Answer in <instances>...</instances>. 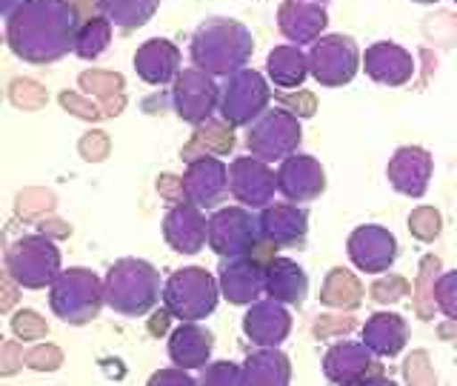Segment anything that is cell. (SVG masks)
I'll use <instances>...</instances> for the list:
<instances>
[{"mask_svg": "<svg viewBox=\"0 0 457 386\" xmlns=\"http://www.w3.org/2000/svg\"><path fill=\"white\" fill-rule=\"evenodd\" d=\"M204 383H240V366L237 364H228V361H220V364H206V372Z\"/></svg>", "mask_w": 457, "mask_h": 386, "instance_id": "obj_33", "label": "cell"}, {"mask_svg": "<svg viewBox=\"0 0 457 386\" xmlns=\"http://www.w3.org/2000/svg\"><path fill=\"white\" fill-rule=\"evenodd\" d=\"M271 104V89L266 78L254 69H240L226 75L220 86V118L228 129L252 126Z\"/></svg>", "mask_w": 457, "mask_h": 386, "instance_id": "obj_8", "label": "cell"}, {"mask_svg": "<svg viewBox=\"0 0 457 386\" xmlns=\"http://www.w3.org/2000/svg\"><path fill=\"white\" fill-rule=\"evenodd\" d=\"M411 229L414 235H418L420 240H432L437 232H440V218L435 209H420L418 214L411 218Z\"/></svg>", "mask_w": 457, "mask_h": 386, "instance_id": "obj_34", "label": "cell"}, {"mask_svg": "<svg viewBox=\"0 0 457 386\" xmlns=\"http://www.w3.org/2000/svg\"><path fill=\"white\" fill-rule=\"evenodd\" d=\"M266 295L280 304H303L309 295V278L303 266H297L289 257H271L266 264Z\"/></svg>", "mask_w": 457, "mask_h": 386, "instance_id": "obj_25", "label": "cell"}, {"mask_svg": "<svg viewBox=\"0 0 457 386\" xmlns=\"http://www.w3.org/2000/svg\"><path fill=\"white\" fill-rule=\"evenodd\" d=\"M371 349L361 347V343H337V347H332L326 352L323 357V372H326V378L328 381H337V383H357V381H363L366 375L363 372L369 369H375L378 364H371Z\"/></svg>", "mask_w": 457, "mask_h": 386, "instance_id": "obj_26", "label": "cell"}, {"mask_svg": "<svg viewBox=\"0 0 457 386\" xmlns=\"http://www.w3.org/2000/svg\"><path fill=\"white\" fill-rule=\"evenodd\" d=\"M137 78L149 86H166L178 80L180 71V49L166 38H152L135 52Z\"/></svg>", "mask_w": 457, "mask_h": 386, "instance_id": "obj_21", "label": "cell"}, {"mask_svg": "<svg viewBox=\"0 0 457 386\" xmlns=\"http://www.w3.org/2000/svg\"><path fill=\"white\" fill-rule=\"evenodd\" d=\"M278 23L280 32L289 38L295 46L303 43H314L326 29L328 18L323 4H312V0H286L278 9Z\"/></svg>", "mask_w": 457, "mask_h": 386, "instance_id": "obj_22", "label": "cell"}, {"mask_svg": "<svg viewBox=\"0 0 457 386\" xmlns=\"http://www.w3.org/2000/svg\"><path fill=\"white\" fill-rule=\"evenodd\" d=\"M6 272L23 290H43L61 275V252L46 235H26L9 247Z\"/></svg>", "mask_w": 457, "mask_h": 386, "instance_id": "obj_7", "label": "cell"}, {"mask_svg": "<svg viewBox=\"0 0 457 386\" xmlns=\"http://www.w3.org/2000/svg\"><path fill=\"white\" fill-rule=\"evenodd\" d=\"M183 197L200 209H218L228 192V166L212 155L192 157L180 180Z\"/></svg>", "mask_w": 457, "mask_h": 386, "instance_id": "obj_13", "label": "cell"}, {"mask_svg": "<svg viewBox=\"0 0 457 386\" xmlns=\"http://www.w3.org/2000/svg\"><path fill=\"white\" fill-rule=\"evenodd\" d=\"M437 304L449 318H457V269L437 281Z\"/></svg>", "mask_w": 457, "mask_h": 386, "instance_id": "obj_32", "label": "cell"}, {"mask_svg": "<svg viewBox=\"0 0 457 386\" xmlns=\"http://www.w3.org/2000/svg\"><path fill=\"white\" fill-rule=\"evenodd\" d=\"M266 75L280 89H297L309 75V55L300 52V46H275L269 52Z\"/></svg>", "mask_w": 457, "mask_h": 386, "instance_id": "obj_27", "label": "cell"}, {"mask_svg": "<svg viewBox=\"0 0 457 386\" xmlns=\"http://www.w3.org/2000/svg\"><path fill=\"white\" fill-rule=\"evenodd\" d=\"M220 292L228 304H254L266 292V264L257 257H228L220 266Z\"/></svg>", "mask_w": 457, "mask_h": 386, "instance_id": "obj_17", "label": "cell"}, {"mask_svg": "<svg viewBox=\"0 0 457 386\" xmlns=\"http://www.w3.org/2000/svg\"><path fill=\"white\" fill-rule=\"evenodd\" d=\"M78 29V6L69 0H23L6 18V43L21 61L46 66L75 52Z\"/></svg>", "mask_w": 457, "mask_h": 386, "instance_id": "obj_1", "label": "cell"}, {"mask_svg": "<svg viewBox=\"0 0 457 386\" xmlns=\"http://www.w3.org/2000/svg\"><path fill=\"white\" fill-rule=\"evenodd\" d=\"M18 6H23V0H0V12H4V21L9 18V14L18 9Z\"/></svg>", "mask_w": 457, "mask_h": 386, "instance_id": "obj_37", "label": "cell"}, {"mask_svg": "<svg viewBox=\"0 0 457 386\" xmlns=\"http://www.w3.org/2000/svg\"><path fill=\"white\" fill-rule=\"evenodd\" d=\"M161 0H97V9L104 12V18L112 26H120L123 32L140 29L154 18Z\"/></svg>", "mask_w": 457, "mask_h": 386, "instance_id": "obj_30", "label": "cell"}, {"mask_svg": "<svg viewBox=\"0 0 457 386\" xmlns=\"http://www.w3.org/2000/svg\"><path fill=\"white\" fill-rule=\"evenodd\" d=\"M363 69H366V75L380 86H403L414 75V61L403 46L380 40L375 46L366 49Z\"/></svg>", "mask_w": 457, "mask_h": 386, "instance_id": "obj_19", "label": "cell"}, {"mask_svg": "<svg viewBox=\"0 0 457 386\" xmlns=\"http://www.w3.org/2000/svg\"><path fill=\"white\" fill-rule=\"evenodd\" d=\"M261 214L249 206H220L209 214V249L220 257H252L263 247Z\"/></svg>", "mask_w": 457, "mask_h": 386, "instance_id": "obj_4", "label": "cell"}, {"mask_svg": "<svg viewBox=\"0 0 457 386\" xmlns=\"http://www.w3.org/2000/svg\"><path fill=\"white\" fill-rule=\"evenodd\" d=\"M289 381V357L275 347H261L240 366V383H286Z\"/></svg>", "mask_w": 457, "mask_h": 386, "instance_id": "obj_28", "label": "cell"}, {"mask_svg": "<svg viewBox=\"0 0 457 386\" xmlns=\"http://www.w3.org/2000/svg\"><path fill=\"white\" fill-rule=\"evenodd\" d=\"M414 4H437V0H414Z\"/></svg>", "mask_w": 457, "mask_h": 386, "instance_id": "obj_38", "label": "cell"}, {"mask_svg": "<svg viewBox=\"0 0 457 386\" xmlns=\"http://www.w3.org/2000/svg\"><path fill=\"white\" fill-rule=\"evenodd\" d=\"M406 326L397 315H375L363 329V343L375 355H397L403 349Z\"/></svg>", "mask_w": 457, "mask_h": 386, "instance_id": "obj_29", "label": "cell"}, {"mask_svg": "<svg viewBox=\"0 0 457 386\" xmlns=\"http://www.w3.org/2000/svg\"><path fill=\"white\" fill-rule=\"evenodd\" d=\"M326 189V172L312 155H289L278 164V192L292 204H309Z\"/></svg>", "mask_w": 457, "mask_h": 386, "instance_id": "obj_14", "label": "cell"}, {"mask_svg": "<svg viewBox=\"0 0 457 386\" xmlns=\"http://www.w3.org/2000/svg\"><path fill=\"white\" fill-rule=\"evenodd\" d=\"M312 4H323V0H312Z\"/></svg>", "mask_w": 457, "mask_h": 386, "instance_id": "obj_39", "label": "cell"}, {"mask_svg": "<svg viewBox=\"0 0 457 386\" xmlns=\"http://www.w3.org/2000/svg\"><path fill=\"white\" fill-rule=\"evenodd\" d=\"M349 257L352 264L361 269V272H369V275H380L386 272L397 257V240L389 229L383 226H357L354 232L349 235Z\"/></svg>", "mask_w": 457, "mask_h": 386, "instance_id": "obj_16", "label": "cell"}, {"mask_svg": "<svg viewBox=\"0 0 457 386\" xmlns=\"http://www.w3.org/2000/svg\"><path fill=\"white\" fill-rule=\"evenodd\" d=\"M228 192L240 206L266 209L278 192V172L254 155H240L228 164Z\"/></svg>", "mask_w": 457, "mask_h": 386, "instance_id": "obj_11", "label": "cell"}, {"mask_svg": "<svg viewBox=\"0 0 457 386\" xmlns=\"http://www.w3.org/2000/svg\"><path fill=\"white\" fill-rule=\"evenodd\" d=\"M106 304L126 318H140L146 315L161 295V275L149 261L140 257H123L118 261L104 281Z\"/></svg>", "mask_w": 457, "mask_h": 386, "instance_id": "obj_3", "label": "cell"}, {"mask_svg": "<svg viewBox=\"0 0 457 386\" xmlns=\"http://www.w3.org/2000/svg\"><path fill=\"white\" fill-rule=\"evenodd\" d=\"M100 304H106L104 298V283L89 269H66L54 278L52 292H49V306L61 321L83 326L89 323Z\"/></svg>", "mask_w": 457, "mask_h": 386, "instance_id": "obj_6", "label": "cell"}, {"mask_svg": "<svg viewBox=\"0 0 457 386\" xmlns=\"http://www.w3.org/2000/svg\"><path fill=\"white\" fill-rule=\"evenodd\" d=\"M261 229H263V240L271 247H297V243L306 240L309 232V214L306 209H300L289 204H269L261 212Z\"/></svg>", "mask_w": 457, "mask_h": 386, "instance_id": "obj_20", "label": "cell"}, {"mask_svg": "<svg viewBox=\"0 0 457 386\" xmlns=\"http://www.w3.org/2000/svg\"><path fill=\"white\" fill-rule=\"evenodd\" d=\"M214 349V335L197 321H183L169 338V357L175 366L183 369H206Z\"/></svg>", "mask_w": 457, "mask_h": 386, "instance_id": "obj_23", "label": "cell"}, {"mask_svg": "<svg viewBox=\"0 0 457 386\" xmlns=\"http://www.w3.org/2000/svg\"><path fill=\"white\" fill-rule=\"evenodd\" d=\"M149 383H152V386H157V383H195V378H192L183 366H175V369L157 372V375L149 378Z\"/></svg>", "mask_w": 457, "mask_h": 386, "instance_id": "obj_35", "label": "cell"}, {"mask_svg": "<svg viewBox=\"0 0 457 386\" xmlns=\"http://www.w3.org/2000/svg\"><path fill=\"white\" fill-rule=\"evenodd\" d=\"M163 238L175 252L180 255H197L204 247H209V218L204 209L180 200L163 218Z\"/></svg>", "mask_w": 457, "mask_h": 386, "instance_id": "obj_15", "label": "cell"}, {"mask_svg": "<svg viewBox=\"0 0 457 386\" xmlns=\"http://www.w3.org/2000/svg\"><path fill=\"white\" fill-rule=\"evenodd\" d=\"M292 329V315L280 300H254L252 309L243 318V332H246L257 347H278L286 340Z\"/></svg>", "mask_w": 457, "mask_h": 386, "instance_id": "obj_18", "label": "cell"}, {"mask_svg": "<svg viewBox=\"0 0 457 386\" xmlns=\"http://www.w3.org/2000/svg\"><path fill=\"white\" fill-rule=\"evenodd\" d=\"M361 52L357 43L346 35H326L312 43L309 75L320 86H343L357 75Z\"/></svg>", "mask_w": 457, "mask_h": 386, "instance_id": "obj_10", "label": "cell"}, {"mask_svg": "<svg viewBox=\"0 0 457 386\" xmlns=\"http://www.w3.org/2000/svg\"><path fill=\"white\" fill-rule=\"evenodd\" d=\"M254 52V38L246 26L232 18H209L192 35L189 55L197 69L209 75H232L246 69Z\"/></svg>", "mask_w": 457, "mask_h": 386, "instance_id": "obj_2", "label": "cell"}, {"mask_svg": "<svg viewBox=\"0 0 457 386\" xmlns=\"http://www.w3.org/2000/svg\"><path fill=\"white\" fill-rule=\"evenodd\" d=\"M171 100H175L178 118L200 126L212 118V112L220 104V86L212 80L209 71L204 69H183L175 86H171Z\"/></svg>", "mask_w": 457, "mask_h": 386, "instance_id": "obj_12", "label": "cell"}, {"mask_svg": "<svg viewBox=\"0 0 457 386\" xmlns=\"http://www.w3.org/2000/svg\"><path fill=\"white\" fill-rule=\"evenodd\" d=\"M428 178H432V157L426 149L406 147L395 152L389 164V180L400 195L420 197L428 189Z\"/></svg>", "mask_w": 457, "mask_h": 386, "instance_id": "obj_24", "label": "cell"}, {"mask_svg": "<svg viewBox=\"0 0 457 386\" xmlns=\"http://www.w3.org/2000/svg\"><path fill=\"white\" fill-rule=\"evenodd\" d=\"M171 318H175V315H171L166 306H163L161 312H154V318H152V332H154V335H157V332H166Z\"/></svg>", "mask_w": 457, "mask_h": 386, "instance_id": "obj_36", "label": "cell"}, {"mask_svg": "<svg viewBox=\"0 0 457 386\" xmlns=\"http://www.w3.org/2000/svg\"><path fill=\"white\" fill-rule=\"evenodd\" d=\"M109 38H112V23L100 14V18H92L80 23L78 29V40H75V55L83 57V61H95L106 52L109 46Z\"/></svg>", "mask_w": 457, "mask_h": 386, "instance_id": "obj_31", "label": "cell"}, {"mask_svg": "<svg viewBox=\"0 0 457 386\" xmlns=\"http://www.w3.org/2000/svg\"><path fill=\"white\" fill-rule=\"evenodd\" d=\"M220 300V281H214L206 269L186 266L171 272L163 283V306L180 321H204Z\"/></svg>", "mask_w": 457, "mask_h": 386, "instance_id": "obj_5", "label": "cell"}, {"mask_svg": "<svg viewBox=\"0 0 457 386\" xmlns=\"http://www.w3.org/2000/svg\"><path fill=\"white\" fill-rule=\"evenodd\" d=\"M300 138H303V129H300L297 114L289 109H266L261 118H257L249 132H246V147L254 157L271 164V161H283L297 152Z\"/></svg>", "mask_w": 457, "mask_h": 386, "instance_id": "obj_9", "label": "cell"}]
</instances>
